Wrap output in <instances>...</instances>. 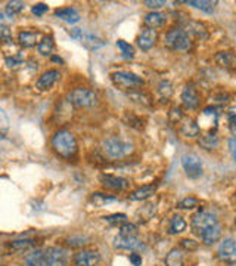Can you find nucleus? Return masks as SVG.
<instances>
[{"label":"nucleus","instance_id":"nucleus-26","mask_svg":"<svg viewBox=\"0 0 236 266\" xmlns=\"http://www.w3.org/2000/svg\"><path fill=\"white\" fill-rule=\"evenodd\" d=\"M185 229H186V221L182 216L176 215L171 218V221L168 223V234H171V235L182 234Z\"/></svg>","mask_w":236,"mask_h":266},{"label":"nucleus","instance_id":"nucleus-32","mask_svg":"<svg viewBox=\"0 0 236 266\" xmlns=\"http://www.w3.org/2000/svg\"><path fill=\"white\" fill-rule=\"evenodd\" d=\"M24 7H25V3H24V1H19V0L9 1V3L6 4V12H7V16H9V18H12L13 15H16V13L22 12V10H24Z\"/></svg>","mask_w":236,"mask_h":266},{"label":"nucleus","instance_id":"nucleus-29","mask_svg":"<svg viewBox=\"0 0 236 266\" xmlns=\"http://www.w3.org/2000/svg\"><path fill=\"white\" fill-rule=\"evenodd\" d=\"M90 201H92L96 207H104V206H107L108 203H116L117 198L113 197V195H105V194H101V192H95V194H92Z\"/></svg>","mask_w":236,"mask_h":266},{"label":"nucleus","instance_id":"nucleus-15","mask_svg":"<svg viewBox=\"0 0 236 266\" xmlns=\"http://www.w3.org/2000/svg\"><path fill=\"white\" fill-rule=\"evenodd\" d=\"M182 104L188 108V110H195L199 105V95L195 86L189 85L183 89L182 92Z\"/></svg>","mask_w":236,"mask_h":266},{"label":"nucleus","instance_id":"nucleus-45","mask_svg":"<svg viewBox=\"0 0 236 266\" xmlns=\"http://www.w3.org/2000/svg\"><path fill=\"white\" fill-rule=\"evenodd\" d=\"M164 4H165L164 0H146V1H145V6H148L149 9H154V12H155V9L162 7Z\"/></svg>","mask_w":236,"mask_h":266},{"label":"nucleus","instance_id":"nucleus-14","mask_svg":"<svg viewBox=\"0 0 236 266\" xmlns=\"http://www.w3.org/2000/svg\"><path fill=\"white\" fill-rule=\"evenodd\" d=\"M199 237H201V240H202V243L205 246H211V244L217 243L220 240V237H222V226H220V223H216V225H211V226L205 228L199 234Z\"/></svg>","mask_w":236,"mask_h":266},{"label":"nucleus","instance_id":"nucleus-31","mask_svg":"<svg viewBox=\"0 0 236 266\" xmlns=\"http://www.w3.org/2000/svg\"><path fill=\"white\" fill-rule=\"evenodd\" d=\"M186 4L189 6H194L197 9H201L207 13H213L214 12V6H216V1H207V0H191V1H185Z\"/></svg>","mask_w":236,"mask_h":266},{"label":"nucleus","instance_id":"nucleus-33","mask_svg":"<svg viewBox=\"0 0 236 266\" xmlns=\"http://www.w3.org/2000/svg\"><path fill=\"white\" fill-rule=\"evenodd\" d=\"M119 235L121 237H137V226L125 222L122 225H119Z\"/></svg>","mask_w":236,"mask_h":266},{"label":"nucleus","instance_id":"nucleus-39","mask_svg":"<svg viewBox=\"0 0 236 266\" xmlns=\"http://www.w3.org/2000/svg\"><path fill=\"white\" fill-rule=\"evenodd\" d=\"M9 126H10V120L7 117V114L4 113V110L0 108V132H6L9 131Z\"/></svg>","mask_w":236,"mask_h":266},{"label":"nucleus","instance_id":"nucleus-49","mask_svg":"<svg viewBox=\"0 0 236 266\" xmlns=\"http://www.w3.org/2000/svg\"><path fill=\"white\" fill-rule=\"evenodd\" d=\"M234 146H235V139H231V151H232V152L235 151V148H234Z\"/></svg>","mask_w":236,"mask_h":266},{"label":"nucleus","instance_id":"nucleus-13","mask_svg":"<svg viewBox=\"0 0 236 266\" xmlns=\"http://www.w3.org/2000/svg\"><path fill=\"white\" fill-rule=\"evenodd\" d=\"M59 79H61V73L58 70H49L44 74H41V77L37 80L36 86L39 90H49L59 82Z\"/></svg>","mask_w":236,"mask_h":266},{"label":"nucleus","instance_id":"nucleus-40","mask_svg":"<svg viewBox=\"0 0 236 266\" xmlns=\"http://www.w3.org/2000/svg\"><path fill=\"white\" fill-rule=\"evenodd\" d=\"M22 61H24V59H22V55L18 53V55H15V56H12V58L7 56V58H6V65H7L9 68H15V67H18V65H21Z\"/></svg>","mask_w":236,"mask_h":266},{"label":"nucleus","instance_id":"nucleus-8","mask_svg":"<svg viewBox=\"0 0 236 266\" xmlns=\"http://www.w3.org/2000/svg\"><path fill=\"white\" fill-rule=\"evenodd\" d=\"M44 255L49 266H67L68 264V253L61 247H47Z\"/></svg>","mask_w":236,"mask_h":266},{"label":"nucleus","instance_id":"nucleus-41","mask_svg":"<svg viewBox=\"0 0 236 266\" xmlns=\"http://www.w3.org/2000/svg\"><path fill=\"white\" fill-rule=\"evenodd\" d=\"M47 10H49V6H47V4H44V3H37V4H34V6H33V9H31V12H33L36 16H41V15H44Z\"/></svg>","mask_w":236,"mask_h":266},{"label":"nucleus","instance_id":"nucleus-11","mask_svg":"<svg viewBox=\"0 0 236 266\" xmlns=\"http://www.w3.org/2000/svg\"><path fill=\"white\" fill-rule=\"evenodd\" d=\"M77 266H98L101 262V255L93 250H83L74 256Z\"/></svg>","mask_w":236,"mask_h":266},{"label":"nucleus","instance_id":"nucleus-22","mask_svg":"<svg viewBox=\"0 0 236 266\" xmlns=\"http://www.w3.org/2000/svg\"><path fill=\"white\" fill-rule=\"evenodd\" d=\"M157 192V185H145L139 189H136L134 192H131L130 200L131 201H143L148 200L149 197H152Z\"/></svg>","mask_w":236,"mask_h":266},{"label":"nucleus","instance_id":"nucleus-16","mask_svg":"<svg viewBox=\"0 0 236 266\" xmlns=\"http://www.w3.org/2000/svg\"><path fill=\"white\" fill-rule=\"evenodd\" d=\"M158 39V33L157 30H143L140 33V36L137 37V44L142 50H149L151 47H154V44L157 42Z\"/></svg>","mask_w":236,"mask_h":266},{"label":"nucleus","instance_id":"nucleus-20","mask_svg":"<svg viewBox=\"0 0 236 266\" xmlns=\"http://www.w3.org/2000/svg\"><path fill=\"white\" fill-rule=\"evenodd\" d=\"M201 132V128L194 119H185L182 122V126H180V133L185 136V137H197L198 134Z\"/></svg>","mask_w":236,"mask_h":266},{"label":"nucleus","instance_id":"nucleus-46","mask_svg":"<svg viewBox=\"0 0 236 266\" xmlns=\"http://www.w3.org/2000/svg\"><path fill=\"white\" fill-rule=\"evenodd\" d=\"M235 107H232L231 110H229V126H231V132L235 134L236 129H235Z\"/></svg>","mask_w":236,"mask_h":266},{"label":"nucleus","instance_id":"nucleus-7","mask_svg":"<svg viewBox=\"0 0 236 266\" xmlns=\"http://www.w3.org/2000/svg\"><path fill=\"white\" fill-rule=\"evenodd\" d=\"M219 223L217 221V216L213 215L211 212H198L192 216V229L194 232H197L198 235L208 226L211 225H216Z\"/></svg>","mask_w":236,"mask_h":266},{"label":"nucleus","instance_id":"nucleus-25","mask_svg":"<svg viewBox=\"0 0 236 266\" xmlns=\"http://www.w3.org/2000/svg\"><path fill=\"white\" fill-rule=\"evenodd\" d=\"M25 265L27 266H49L44 250H36L33 253H30L25 258Z\"/></svg>","mask_w":236,"mask_h":266},{"label":"nucleus","instance_id":"nucleus-9","mask_svg":"<svg viewBox=\"0 0 236 266\" xmlns=\"http://www.w3.org/2000/svg\"><path fill=\"white\" fill-rule=\"evenodd\" d=\"M219 258L229 265H235L236 249L234 238H226L222 241V244L219 246Z\"/></svg>","mask_w":236,"mask_h":266},{"label":"nucleus","instance_id":"nucleus-38","mask_svg":"<svg viewBox=\"0 0 236 266\" xmlns=\"http://www.w3.org/2000/svg\"><path fill=\"white\" fill-rule=\"evenodd\" d=\"M0 40L3 42H12V31L9 30L7 25H4L3 22H0Z\"/></svg>","mask_w":236,"mask_h":266},{"label":"nucleus","instance_id":"nucleus-5","mask_svg":"<svg viewBox=\"0 0 236 266\" xmlns=\"http://www.w3.org/2000/svg\"><path fill=\"white\" fill-rule=\"evenodd\" d=\"M111 79H113V83L121 90H136V88L143 86L142 77H139V76H136L133 73H128V71L114 73L111 76Z\"/></svg>","mask_w":236,"mask_h":266},{"label":"nucleus","instance_id":"nucleus-1","mask_svg":"<svg viewBox=\"0 0 236 266\" xmlns=\"http://www.w3.org/2000/svg\"><path fill=\"white\" fill-rule=\"evenodd\" d=\"M52 146H53L55 152L65 160H71L73 157H76L77 149H79L74 134L71 132H67V131L55 133V136L52 139Z\"/></svg>","mask_w":236,"mask_h":266},{"label":"nucleus","instance_id":"nucleus-2","mask_svg":"<svg viewBox=\"0 0 236 266\" xmlns=\"http://www.w3.org/2000/svg\"><path fill=\"white\" fill-rule=\"evenodd\" d=\"M68 101L77 108H93V107L98 105L99 98L92 89L77 88L74 89L73 92H70Z\"/></svg>","mask_w":236,"mask_h":266},{"label":"nucleus","instance_id":"nucleus-51","mask_svg":"<svg viewBox=\"0 0 236 266\" xmlns=\"http://www.w3.org/2000/svg\"><path fill=\"white\" fill-rule=\"evenodd\" d=\"M4 19V15H3V12H0V21H3Z\"/></svg>","mask_w":236,"mask_h":266},{"label":"nucleus","instance_id":"nucleus-42","mask_svg":"<svg viewBox=\"0 0 236 266\" xmlns=\"http://www.w3.org/2000/svg\"><path fill=\"white\" fill-rule=\"evenodd\" d=\"M33 246V241L31 240H21V241H13L10 243V247L12 249H27V247H31Z\"/></svg>","mask_w":236,"mask_h":266},{"label":"nucleus","instance_id":"nucleus-34","mask_svg":"<svg viewBox=\"0 0 236 266\" xmlns=\"http://www.w3.org/2000/svg\"><path fill=\"white\" fill-rule=\"evenodd\" d=\"M117 47L121 50V53H122V56L125 59H133L134 58V49H133V46L130 43H127L124 40H118Z\"/></svg>","mask_w":236,"mask_h":266},{"label":"nucleus","instance_id":"nucleus-36","mask_svg":"<svg viewBox=\"0 0 236 266\" xmlns=\"http://www.w3.org/2000/svg\"><path fill=\"white\" fill-rule=\"evenodd\" d=\"M158 93L161 95V98H162V99L170 98V96H171V93H173L171 85H170L168 82H161V83H159V86H158Z\"/></svg>","mask_w":236,"mask_h":266},{"label":"nucleus","instance_id":"nucleus-43","mask_svg":"<svg viewBox=\"0 0 236 266\" xmlns=\"http://www.w3.org/2000/svg\"><path fill=\"white\" fill-rule=\"evenodd\" d=\"M128 98H131V99H134L136 102H143V104H146V105H149V98L148 96H145V95H142V93H139V92H133L131 95H128Z\"/></svg>","mask_w":236,"mask_h":266},{"label":"nucleus","instance_id":"nucleus-37","mask_svg":"<svg viewBox=\"0 0 236 266\" xmlns=\"http://www.w3.org/2000/svg\"><path fill=\"white\" fill-rule=\"evenodd\" d=\"M105 221L108 222L110 225H122L127 222V216L122 215V213H118V215H111V216H107Z\"/></svg>","mask_w":236,"mask_h":266},{"label":"nucleus","instance_id":"nucleus-23","mask_svg":"<svg viewBox=\"0 0 236 266\" xmlns=\"http://www.w3.org/2000/svg\"><path fill=\"white\" fill-rule=\"evenodd\" d=\"M40 33L37 31H21L18 34V43L22 47H33L39 44Z\"/></svg>","mask_w":236,"mask_h":266},{"label":"nucleus","instance_id":"nucleus-50","mask_svg":"<svg viewBox=\"0 0 236 266\" xmlns=\"http://www.w3.org/2000/svg\"><path fill=\"white\" fill-rule=\"evenodd\" d=\"M53 61H56V62H62V59L58 58V56H53Z\"/></svg>","mask_w":236,"mask_h":266},{"label":"nucleus","instance_id":"nucleus-24","mask_svg":"<svg viewBox=\"0 0 236 266\" xmlns=\"http://www.w3.org/2000/svg\"><path fill=\"white\" fill-rule=\"evenodd\" d=\"M165 24V15L161 13V12H149L146 16H145V25L151 30H155L159 28Z\"/></svg>","mask_w":236,"mask_h":266},{"label":"nucleus","instance_id":"nucleus-4","mask_svg":"<svg viewBox=\"0 0 236 266\" xmlns=\"http://www.w3.org/2000/svg\"><path fill=\"white\" fill-rule=\"evenodd\" d=\"M164 44L171 49V50H180V52H186L191 49L192 42L191 37L182 30V28H173L170 30L165 37H164Z\"/></svg>","mask_w":236,"mask_h":266},{"label":"nucleus","instance_id":"nucleus-3","mask_svg":"<svg viewBox=\"0 0 236 266\" xmlns=\"http://www.w3.org/2000/svg\"><path fill=\"white\" fill-rule=\"evenodd\" d=\"M104 151L111 158H122L133 151V145L122 140L119 136H111L104 140Z\"/></svg>","mask_w":236,"mask_h":266},{"label":"nucleus","instance_id":"nucleus-10","mask_svg":"<svg viewBox=\"0 0 236 266\" xmlns=\"http://www.w3.org/2000/svg\"><path fill=\"white\" fill-rule=\"evenodd\" d=\"M114 246L119 250H131V252L142 250L145 247V244L137 237H121V235H117L114 238Z\"/></svg>","mask_w":236,"mask_h":266},{"label":"nucleus","instance_id":"nucleus-6","mask_svg":"<svg viewBox=\"0 0 236 266\" xmlns=\"http://www.w3.org/2000/svg\"><path fill=\"white\" fill-rule=\"evenodd\" d=\"M183 170L191 179H198L202 175V161L195 154H185L182 157Z\"/></svg>","mask_w":236,"mask_h":266},{"label":"nucleus","instance_id":"nucleus-47","mask_svg":"<svg viewBox=\"0 0 236 266\" xmlns=\"http://www.w3.org/2000/svg\"><path fill=\"white\" fill-rule=\"evenodd\" d=\"M182 117H183V114H182V110H180V108H173V110H171V113H170L171 122H180Z\"/></svg>","mask_w":236,"mask_h":266},{"label":"nucleus","instance_id":"nucleus-30","mask_svg":"<svg viewBox=\"0 0 236 266\" xmlns=\"http://www.w3.org/2000/svg\"><path fill=\"white\" fill-rule=\"evenodd\" d=\"M53 49H55V43H53L52 37H43L39 42V44H37V50H39L40 55H43V56L52 55Z\"/></svg>","mask_w":236,"mask_h":266},{"label":"nucleus","instance_id":"nucleus-35","mask_svg":"<svg viewBox=\"0 0 236 266\" xmlns=\"http://www.w3.org/2000/svg\"><path fill=\"white\" fill-rule=\"evenodd\" d=\"M198 206H199V201H198L197 198H194V197H186V198H183L177 204V207L183 209V210H192V209H195Z\"/></svg>","mask_w":236,"mask_h":266},{"label":"nucleus","instance_id":"nucleus-12","mask_svg":"<svg viewBox=\"0 0 236 266\" xmlns=\"http://www.w3.org/2000/svg\"><path fill=\"white\" fill-rule=\"evenodd\" d=\"M101 183L107 188V189H113V191H122L128 186V182L125 179L119 176H114V175H101L99 176Z\"/></svg>","mask_w":236,"mask_h":266},{"label":"nucleus","instance_id":"nucleus-17","mask_svg":"<svg viewBox=\"0 0 236 266\" xmlns=\"http://www.w3.org/2000/svg\"><path fill=\"white\" fill-rule=\"evenodd\" d=\"M214 61H216L217 65H220V67H223V68H229V70L235 68L236 65L235 53L231 52V50L219 52V53L214 56Z\"/></svg>","mask_w":236,"mask_h":266},{"label":"nucleus","instance_id":"nucleus-48","mask_svg":"<svg viewBox=\"0 0 236 266\" xmlns=\"http://www.w3.org/2000/svg\"><path fill=\"white\" fill-rule=\"evenodd\" d=\"M130 262L134 266H140L142 265V256L137 253H133V255H130Z\"/></svg>","mask_w":236,"mask_h":266},{"label":"nucleus","instance_id":"nucleus-27","mask_svg":"<svg viewBox=\"0 0 236 266\" xmlns=\"http://www.w3.org/2000/svg\"><path fill=\"white\" fill-rule=\"evenodd\" d=\"M80 42L84 44L86 47H89V49H98V47L105 44L104 40H101L99 37H96V36H93L90 33H86V31H83V36H81Z\"/></svg>","mask_w":236,"mask_h":266},{"label":"nucleus","instance_id":"nucleus-18","mask_svg":"<svg viewBox=\"0 0 236 266\" xmlns=\"http://www.w3.org/2000/svg\"><path fill=\"white\" fill-rule=\"evenodd\" d=\"M188 36H194L197 39H205L207 37V30L205 27L201 24V22H197V21H186L185 22V28H182Z\"/></svg>","mask_w":236,"mask_h":266},{"label":"nucleus","instance_id":"nucleus-19","mask_svg":"<svg viewBox=\"0 0 236 266\" xmlns=\"http://www.w3.org/2000/svg\"><path fill=\"white\" fill-rule=\"evenodd\" d=\"M56 18L68 22V24H76L80 21V13L74 9V7H61L55 10Z\"/></svg>","mask_w":236,"mask_h":266},{"label":"nucleus","instance_id":"nucleus-21","mask_svg":"<svg viewBox=\"0 0 236 266\" xmlns=\"http://www.w3.org/2000/svg\"><path fill=\"white\" fill-rule=\"evenodd\" d=\"M198 143L201 148H204L205 151H213L216 148H219L220 145V139L216 133H207V134H202L199 139H198Z\"/></svg>","mask_w":236,"mask_h":266},{"label":"nucleus","instance_id":"nucleus-28","mask_svg":"<svg viewBox=\"0 0 236 266\" xmlns=\"http://www.w3.org/2000/svg\"><path fill=\"white\" fill-rule=\"evenodd\" d=\"M165 266H183V255L182 250L173 249L165 256Z\"/></svg>","mask_w":236,"mask_h":266},{"label":"nucleus","instance_id":"nucleus-52","mask_svg":"<svg viewBox=\"0 0 236 266\" xmlns=\"http://www.w3.org/2000/svg\"><path fill=\"white\" fill-rule=\"evenodd\" d=\"M0 163H1V160H0Z\"/></svg>","mask_w":236,"mask_h":266},{"label":"nucleus","instance_id":"nucleus-44","mask_svg":"<svg viewBox=\"0 0 236 266\" xmlns=\"http://www.w3.org/2000/svg\"><path fill=\"white\" fill-rule=\"evenodd\" d=\"M180 246L185 249V250H189V252H194L198 249V243L192 241V240H182Z\"/></svg>","mask_w":236,"mask_h":266}]
</instances>
